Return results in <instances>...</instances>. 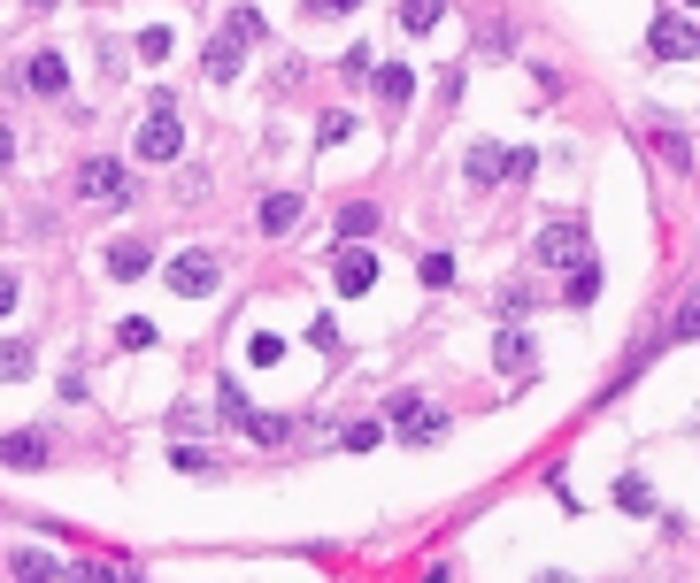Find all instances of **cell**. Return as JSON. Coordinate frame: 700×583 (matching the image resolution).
I'll list each match as a JSON object with an SVG mask.
<instances>
[{
	"label": "cell",
	"mask_w": 700,
	"mask_h": 583,
	"mask_svg": "<svg viewBox=\"0 0 700 583\" xmlns=\"http://www.w3.org/2000/svg\"><path fill=\"white\" fill-rule=\"evenodd\" d=\"M531 262L539 269H577V262H593V231H585V215H554V223H539V239H531Z\"/></svg>",
	"instance_id": "6da1fadb"
},
{
	"label": "cell",
	"mask_w": 700,
	"mask_h": 583,
	"mask_svg": "<svg viewBox=\"0 0 700 583\" xmlns=\"http://www.w3.org/2000/svg\"><path fill=\"white\" fill-rule=\"evenodd\" d=\"M77 200H93V208H132V161H108V153L77 161Z\"/></svg>",
	"instance_id": "7a4b0ae2"
},
{
	"label": "cell",
	"mask_w": 700,
	"mask_h": 583,
	"mask_svg": "<svg viewBox=\"0 0 700 583\" xmlns=\"http://www.w3.org/2000/svg\"><path fill=\"white\" fill-rule=\"evenodd\" d=\"M177 153H185V124H177L170 100H155L139 124V161H177Z\"/></svg>",
	"instance_id": "3957f363"
},
{
	"label": "cell",
	"mask_w": 700,
	"mask_h": 583,
	"mask_svg": "<svg viewBox=\"0 0 700 583\" xmlns=\"http://www.w3.org/2000/svg\"><path fill=\"white\" fill-rule=\"evenodd\" d=\"M393 431H400V445H439V437H447V415H439L431 400L400 392V400H393Z\"/></svg>",
	"instance_id": "277c9868"
},
{
	"label": "cell",
	"mask_w": 700,
	"mask_h": 583,
	"mask_svg": "<svg viewBox=\"0 0 700 583\" xmlns=\"http://www.w3.org/2000/svg\"><path fill=\"white\" fill-rule=\"evenodd\" d=\"M216 285H223V262H216V254L185 246V254L170 262V292H177V299H208Z\"/></svg>",
	"instance_id": "5b68a950"
},
{
	"label": "cell",
	"mask_w": 700,
	"mask_h": 583,
	"mask_svg": "<svg viewBox=\"0 0 700 583\" xmlns=\"http://www.w3.org/2000/svg\"><path fill=\"white\" fill-rule=\"evenodd\" d=\"M647 46H655V62H693V54H700L693 15H662V23L647 31Z\"/></svg>",
	"instance_id": "8992f818"
},
{
	"label": "cell",
	"mask_w": 700,
	"mask_h": 583,
	"mask_svg": "<svg viewBox=\"0 0 700 583\" xmlns=\"http://www.w3.org/2000/svg\"><path fill=\"white\" fill-rule=\"evenodd\" d=\"M493 369H501V377H531V369H539V338H531L524 322H509V330L493 338Z\"/></svg>",
	"instance_id": "52a82bcc"
},
{
	"label": "cell",
	"mask_w": 700,
	"mask_h": 583,
	"mask_svg": "<svg viewBox=\"0 0 700 583\" xmlns=\"http://www.w3.org/2000/svg\"><path fill=\"white\" fill-rule=\"evenodd\" d=\"M247 46H254V39H239V31L223 23V31L208 39V54H200V70H208L216 85H231V77H239V62H247Z\"/></svg>",
	"instance_id": "ba28073f"
},
{
	"label": "cell",
	"mask_w": 700,
	"mask_h": 583,
	"mask_svg": "<svg viewBox=\"0 0 700 583\" xmlns=\"http://www.w3.org/2000/svg\"><path fill=\"white\" fill-rule=\"evenodd\" d=\"M332 285H339V292H369V285H377V254L347 239V246L332 254Z\"/></svg>",
	"instance_id": "9c48e42d"
},
{
	"label": "cell",
	"mask_w": 700,
	"mask_h": 583,
	"mask_svg": "<svg viewBox=\"0 0 700 583\" xmlns=\"http://www.w3.org/2000/svg\"><path fill=\"white\" fill-rule=\"evenodd\" d=\"M23 85H31L39 100H62V93H70V62H62V54H31V62H23Z\"/></svg>",
	"instance_id": "30bf717a"
},
{
	"label": "cell",
	"mask_w": 700,
	"mask_h": 583,
	"mask_svg": "<svg viewBox=\"0 0 700 583\" xmlns=\"http://www.w3.org/2000/svg\"><path fill=\"white\" fill-rule=\"evenodd\" d=\"M462 177H470L478 192H493V184L509 177V153H501V139H478V146H470V161H462Z\"/></svg>",
	"instance_id": "8fae6325"
},
{
	"label": "cell",
	"mask_w": 700,
	"mask_h": 583,
	"mask_svg": "<svg viewBox=\"0 0 700 583\" xmlns=\"http://www.w3.org/2000/svg\"><path fill=\"white\" fill-rule=\"evenodd\" d=\"M46 445H54L46 431H8L0 437V460L8 468H46Z\"/></svg>",
	"instance_id": "7c38bea8"
},
{
	"label": "cell",
	"mask_w": 700,
	"mask_h": 583,
	"mask_svg": "<svg viewBox=\"0 0 700 583\" xmlns=\"http://www.w3.org/2000/svg\"><path fill=\"white\" fill-rule=\"evenodd\" d=\"M8 576H15V583H62V561H54L46 545H23V553L8 561Z\"/></svg>",
	"instance_id": "4fadbf2b"
},
{
	"label": "cell",
	"mask_w": 700,
	"mask_h": 583,
	"mask_svg": "<svg viewBox=\"0 0 700 583\" xmlns=\"http://www.w3.org/2000/svg\"><path fill=\"white\" fill-rule=\"evenodd\" d=\"M101 262H108V277H124V285H132V277H147V269H155V254H147V246H139V239H116V246H108V254H101Z\"/></svg>",
	"instance_id": "5bb4252c"
},
{
	"label": "cell",
	"mask_w": 700,
	"mask_h": 583,
	"mask_svg": "<svg viewBox=\"0 0 700 583\" xmlns=\"http://www.w3.org/2000/svg\"><path fill=\"white\" fill-rule=\"evenodd\" d=\"M293 223H301V192H270V200H262V231H270V239H285Z\"/></svg>",
	"instance_id": "9a60e30c"
},
{
	"label": "cell",
	"mask_w": 700,
	"mask_h": 583,
	"mask_svg": "<svg viewBox=\"0 0 700 583\" xmlns=\"http://www.w3.org/2000/svg\"><path fill=\"white\" fill-rule=\"evenodd\" d=\"M562 299H570V307H593V299H600V262H577L570 285H562Z\"/></svg>",
	"instance_id": "2e32d148"
},
{
	"label": "cell",
	"mask_w": 700,
	"mask_h": 583,
	"mask_svg": "<svg viewBox=\"0 0 700 583\" xmlns=\"http://www.w3.org/2000/svg\"><path fill=\"white\" fill-rule=\"evenodd\" d=\"M408 93H416V70H400V62H385V70H377V100H385V108H400Z\"/></svg>",
	"instance_id": "e0dca14e"
},
{
	"label": "cell",
	"mask_w": 700,
	"mask_h": 583,
	"mask_svg": "<svg viewBox=\"0 0 700 583\" xmlns=\"http://www.w3.org/2000/svg\"><path fill=\"white\" fill-rule=\"evenodd\" d=\"M31 361H39V353H31L23 338H0V384H23V377H31Z\"/></svg>",
	"instance_id": "ac0fdd59"
},
{
	"label": "cell",
	"mask_w": 700,
	"mask_h": 583,
	"mask_svg": "<svg viewBox=\"0 0 700 583\" xmlns=\"http://www.w3.org/2000/svg\"><path fill=\"white\" fill-rule=\"evenodd\" d=\"M369 231H377V208H369V200H347V208H339V239H369Z\"/></svg>",
	"instance_id": "d6986e66"
},
{
	"label": "cell",
	"mask_w": 700,
	"mask_h": 583,
	"mask_svg": "<svg viewBox=\"0 0 700 583\" xmlns=\"http://www.w3.org/2000/svg\"><path fill=\"white\" fill-rule=\"evenodd\" d=\"M239 431L254 437V445H285V437H293V423H285V415H247Z\"/></svg>",
	"instance_id": "ffe728a7"
},
{
	"label": "cell",
	"mask_w": 700,
	"mask_h": 583,
	"mask_svg": "<svg viewBox=\"0 0 700 583\" xmlns=\"http://www.w3.org/2000/svg\"><path fill=\"white\" fill-rule=\"evenodd\" d=\"M116 346H124V353H147V346H155V322H147V315H124V322H116Z\"/></svg>",
	"instance_id": "44dd1931"
},
{
	"label": "cell",
	"mask_w": 700,
	"mask_h": 583,
	"mask_svg": "<svg viewBox=\"0 0 700 583\" xmlns=\"http://www.w3.org/2000/svg\"><path fill=\"white\" fill-rule=\"evenodd\" d=\"M655 153H662V161H670L678 177L693 169V146H686V131H655Z\"/></svg>",
	"instance_id": "7402d4cb"
},
{
	"label": "cell",
	"mask_w": 700,
	"mask_h": 583,
	"mask_svg": "<svg viewBox=\"0 0 700 583\" xmlns=\"http://www.w3.org/2000/svg\"><path fill=\"white\" fill-rule=\"evenodd\" d=\"M247 361H254V369L285 361V338H278V330H254V338H247Z\"/></svg>",
	"instance_id": "603a6c76"
},
{
	"label": "cell",
	"mask_w": 700,
	"mask_h": 583,
	"mask_svg": "<svg viewBox=\"0 0 700 583\" xmlns=\"http://www.w3.org/2000/svg\"><path fill=\"white\" fill-rule=\"evenodd\" d=\"M616 507H624V515H655V491H647L639 476H624V484H616Z\"/></svg>",
	"instance_id": "cb8c5ba5"
},
{
	"label": "cell",
	"mask_w": 700,
	"mask_h": 583,
	"mask_svg": "<svg viewBox=\"0 0 700 583\" xmlns=\"http://www.w3.org/2000/svg\"><path fill=\"white\" fill-rule=\"evenodd\" d=\"M439 15H447V0H400V23H408V31H431Z\"/></svg>",
	"instance_id": "d4e9b609"
},
{
	"label": "cell",
	"mask_w": 700,
	"mask_h": 583,
	"mask_svg": "<svg viewBox=\"0 0 700 583\" xmlns=\"http://www.w3.org/2000/svg\"><path fill=\"white\" fill-rule=\"evenodd\" d=\"M670 338H700V285L678 299V315H670Z\"/></svg>",
	"instance_id": "484cf974"
},
{
	"label": "cell",
	"mask_w": 700,
	"mask_h": 583,
	"mask_svg": "<svg viewBox=\"0 0 700 583\" xmlns=\"http://www.w3.org/2000/svg\"><path fill=\"white\" fill-rule=\"evenodd\" d=\"M170 31H163V23H147V31H139V62H170Z\"/></svg>",
	"instance_id": "4316f807"
},
{
	"label": "cell",
	"mask_w": 700,
	"mask_h": 583,
	"mask_svg": "<svg viewBox=\"0 0 700 583\" xmlns=\"http://www.w3.org/2000/svg\"><path fill=\"white\" fill-rule=\"evenodd\" d=\"M216 415H223V423H247L254 407H247V392H239V384H223V392H216Z\"/></svg>",
	"instance_id": "83f0119b"
},
{
	"label": "cell",
	"mask_w": 700,
	"mask_h": 583,
	"mask_svg": "<svg viewBox=\"0 0 700 583\" xmlns=\"http://www.w3.org/2000/svg\"><path fill=\"white\" fill-rule=\"evenodd\" d=\"M85 583H147V576H139V569H124V561H93Z\"/></svg>",
	"instance_id": "f1b7e54d"
},
{
	"label": "cell",
	"mask_w": 700,
	"mask_h": 583,
	"mask_svg": "<svg viewBox=\"0 0 700 583\" xmlns=\"http://www.w3.org/2000/svg\"><path fill=\"white\" fill-rule=\"evenodd\" d=\"M339 445H347V453H369V445H385V423H347Z\"/></svg>",
	"instance_id": "f546056e"
},
{
	"label": "cell",
	"mask_w": 700,
	"mask_h": 583,
	"mask_svg": "<svg viewBox=\"0 0 700 583\" xmlns=\"http://www.w3.org/2000/svg\"><path fill=\"white\" fill-rule=\"evenodd\" d=\"M231 31H239V39H262L270 23H262V8H231Z\"/></svg>",
	"instance_id": "4dcf8cb0"
},
{
	"label": "cell",
	"mask_w": 700,
	"mask_h": 583,
	"mask_svg": "<svg viewBox=\"0 0 700 583\" xmlns=\"http://www.w3.org/2000/svg\"><path fill=\"white\" fill-rule=\"evenodd\" d=\"M424 285H455V254H424Z\"/></svg>",
	"instance_id": "1f68e13d"
},
{
	"label": "cell",
	"mask_w": 700,
	"mask_h": 583,
	"mask_svg": "<svg viewBox=\"0 0 700 583\" xmlns=\"http://www.w3.org/2000/svg\"><path fill=\"white\" fill-rule=\"evenodd\" d=\"M309 15H354V0H309Z\"/></svg>",
	"instance_id": "d6a6232c"
},
{
	"label": "cell",
	"mask_w": 700,
	"mask_h": 583,
	"mask_svg": "<svg viewBox=\"0 0 700 583\" xmlns=\"http://www.w3.org/2000/svg\"><path fill=\"white\" fill-rule=\"evenodd\" d=\"M8 307H15V277L0 269V315H8Z\"/></svg>",
	"instance_id": "836d02e7"
},
{
	"label": "cell",
	"mask_w": 700,
	"mask_h": 583,
	"mask_svg": "<svg viewBox=\"0 0 700 583\" xmlns=\"http://www.w3.org/2000/svg\"><path fill=\"white\" fill-rule=\"evenodd\" d=\"M8 161H15V131L0 124V169H8Z\"/></svg>",
	"instance_id": "e575fe53"
},
{
	"label": "cell",
	"mask_w": 700,
	"mask_h": 583,
	"mask_svg": "<svg viewBox=\"0 0 700 583\" xmlns=\"http://www.w3.org/2000/svg\"><path fill=\"white\" fill-rule=\"evenodd\" d=\"M539 583H577V576H562V569H546V576H539Z\"/></svg>",
	"instance_id": "d590c367"
},
{
	"label": "cell",
	"mask_w": 700,
	"mask_h": 583,
	"mask_svg": "<svg viewBox=\"0 0 700 583\" xmlns=\"http://www.w3.org/2000/svg\"><path fill=\"white\" fill-rule=\"evenodd\" d=\"M23 8H54V0H23Z\"/></svg>",
	"instance_id": "8d00e7d4"
},
{
	"label": "cell",
	"mask_w": 700,
	"mask_h": 583,
	"mask_svg": "<svg viewBox=\"0 0 700 583\" xmlns=\"http://www.w3.org/2000/svg\"><path fill=\"white\" fill-rule=\"evenodd\" d=\"M686 8H700V0H686Z\"/></svg>",
	"instance_id": "74e56055"
}]
</instances>
